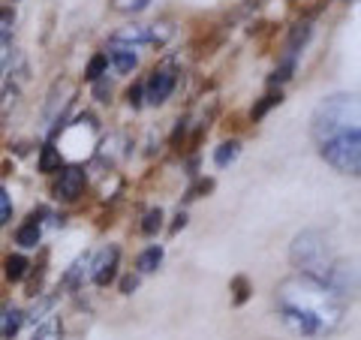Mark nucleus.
Masks as SVG:
<instances>
[{
    "instance_id": "obj_1",
    "label": "nucleus",
    "mask_w": 361,
    "mask_h": 340,
    "mask_svg": "<svg viewBox=\"0 0 361 340\" xmlns=\"http://www.w3.org/2000/svg\"><path fill=\"white\" fill-rule=\"evenodd\" d=\"M343 301L316 277L298 274L280 283L277 313L283 325L298 337L331 334L343 322Z\"/></svg>"
},
{
    "instance_id": "obj_2",
    "label": "nucleus",
    "mask_w": 361,
    "mask_h": 340,
    "mask_svg": "<svg viewBox=\"0 0 361 340\" xmlns=\"http://www.w3.org/2000/svg\"><path fill=\"white\" fill-rule=\"evenodd\" d=\"M358 123V103L355 97H346V94H337L322 99L313 111V121H310V133L316 142H329L331 135L343 133V130H353Z\"/></svg>"
},
{
    "instance_id": "obj_3",
    "label": "nucleus",
    "mask_w": 361,
    "mask_h": 340,
    "mask_svg": "<svg viewBox=\"0 0 361 340\" xmlns=\"http://www.w3.org/2000/svg\"><path fill=\"white\" fill-rule=\"evenodd\" d=\"M292 262H295L304 274L307 277H316V280H322L325 274H329V268L337 262V259L331 256V247L329 241H325V235L322 232H301L295 241H292Z\"/></svg>"
},
{
    "instance_id": "obj_4",
    "label": "nucleus",
    "mask_w": 361,
    "mask_h": 340,
    "mask_svg": "<svg viewBox=\"0 0 361 340\" xmlns=\"http://www.w3.org/2000/svg\"><path fill=\"white\" fill-rule=\"evenodd\" d=\"M319 151L337 172L358 175V169H361V133H358V127L331 135L329 142L319 145Z\"/></svg>"
},
{
    "instance_id": "obj_5",
    "label": "nucleus",
    "mask_w": 361,
    "mask_h": 340,
    "mask_svg": "<svg viewBox=\"0 0 361 340\" xmlns=\"http://www.w3.org/2000/svg\"><path fill=\"white\" fill-rule=\"evenodd\" d=\"M115 265H118V247H106L97 259H90V280L97 286H106L115 277Z\"/></svg>"
},
{
    "instance_id": "obj_6",
    "label": "nucleus",
    "mask_w": 361,
    "mask_h": 340,
    "mask_svg": "<svg viewBox=\"0 0 361 340\" xmlns=\"http://www.w3.org/2000/svg\"><path fill=\"white\" fill-rule=\"evenodd\" d=\"M82 190H85V172L78 166H70V169H63L61 172V181H58V199L63 202H75L78 196H82Z\"/></svg>"
},
{
    "instance_id": "obj_7",
    "label": "nucleus",
    "mask_w": 361,
    "mask_h": 340,
    "mask_svg": "<svg viewBox=\"0 0 361 340\" xmlns=\"http://www.w3.org/2000/svg\"><path fill=\"white\" fill-rule=\"evenodd\" d=\"M175 90V75L172 73H154L151 78H148V103L151 106H160V103H166L169 99V94Z\"/></svg>"
},
{
    "instance_id": "obj_8",
    "label": "nucleus",
    "mask_w": 361,
    "mask_h": 340,
    "mask_svg": "<svg viewBox=\"0 0 361 340\" xmlns=\"http://www.w3.org/2000/svg\"><path fill=\"white\" fill-rule=\"evenodd\" d=\"M115 42L118 45H142V42H151V30L145 25H133V28H123L121 33H115Z\"/></svg>"
},
{
    "instance_id": "obj_9",
    "label": "nucleus",
    "mask_w": 361,
    "mask_h": 340,
    "mask_svg": "<svg viewBox=\"0 0 361 340\" xmlns=\"http://www.w3.org/2000/svg\"><path fill=\"white\" fill-rule=\"evenodd\" d=\"M109 58L111 63H115V70L118 73H130L133 66H135V51L130 49V45H111V51H109Z\"/></svg>"
},
{
    "instance_id": "obj_10",
    "label": "nucleus",
    "mask_w": 361,
    "mask_h": 340,
    "mask_svg": "<svg viewBox=\"0 0 361 340\" xmlns=\"http://www.w3.org/2000/svg\"><path fill=\"white\" fill-rule=\"evenodd\" d=\"M21 322H25V313H21V310H4V313H0V337L18 334Z\"/></svg>"
},
{
    "instance_id": "obj_11",
    "label": "nucleus",
    "mask_w": 361,
    "mask_h": 340,
    "mask_svg": "<svg viewBox=\"0 0 361 340\" xmlns=\"http://www.w3.org/2000/svg\"><path fill=\"white\" fill-rule=\"evenodd\" d=\"M16 30V13L13 9H0V49H6Z\"/></svg>"
},
{
    "instance_id": "obj_12",
    "label": "nucleus",
    "mask_w": 361,
    "mask_h": 340,
    "mask_svg": "<svg viewBox=\"0 0 361 340\" xmlns=\"http://www.w3.org/2000/svg\"><path fill=\"white\" fill-rule=\"evenodd\" d=\"M61 169V151L54 145H45L39 154V172H58Z\"/></svg>"
},
{
    "instance_id": "obj_13",
    "label": "nucleus",
    "mask_w": 361,
    "mask_h": 340,
    "mask_svg": "<svg viewBox=\"0 0 361 340\" xmlns=\"http://www.w3.org/2000/svg\"><path fill=\"white\" fill-rule=\"evenodd\" d=\"M238 151H241V145H238V142H223L220 148H217V154H214V163H217L220 169H223V166H229L235 157H238Z\"/></svg>"
},
{
    "instance_id": "obj_14",
    "label": "nucleus",
    "mask_w": 361,
    "mask_h": 340,
    "mask_svg": "<svg viewBox=\"0 0 361 340\" xmlns=\"http://www.w3.org/2000/svg\"><path fill=\"white\" fill-rule=\"evenodd\" d=\"M18 244L21 247H37L39 244V223H27V226H21V229H18Z\"/></svg>"
},
{
    "instance_id": "obj_15",
    "label": "nucleus",
    "mask_w": 361,
    "mask_h": 340,
    "mask_svg": "<svg viewBox=\"0 0 361 340\" xmlns=\"http://www.w3.org/2000/svg\"><path fill=\"white\" fill-rule=\"evenodd\" d=\"M160 262H163V250L160 247H151V250H145L139 256V271H157Z\"/></svg>"
},
{
    "instance_id": "obj_16",
    "label": "nucleus",
    "mask_w": 361,
    "mask_h": 340,
    "mask_svg": "<svg viewBox=\"0 0 361 340\" xmlns=\"http://www.w3.org/2000/svg\"><path fill=\"white\" fill-rule=\"evenodd\" d=\"M27 271V259L25 256H9L6 259V277L9 280H21Z\"/></svg>"
},
{
    "instance_id": "obj_17",
    "label": "nucleus",
    "mask_w": 361,
    "mask_h": 340,
    "mask_svg": "<svg viewBox=\"0 0 361 340\" xmlns=\"http://www.w3.org/2000/svg\"><path fill=\"white\" fill-rule=\"evenodd\" d=\"M106 66H109V58H106V54H97V58L87 63L85 78H87V82H99V75L106 73Z\"/></svg>"
},
{
    "instance_id": "obj_18",
    "label": "nucleus",
    "mask_w": 361,
    "mask_h": 340,
    "mask_svg": "<svg viewBox=\"0 0 361 340\" xmlns=\"http://www.w3.org/2000/svg\"><path fill=\"white\" fill-rule=\"evenodd\" d=\"M33 340H61V322L58 320H49L45 325H39L37 334H33Z\"/></svg>"
},
{
    "instance_id": "obj_19",
    "label": "nucleus",
    "mask_w": 361,
    "mask_h": 340,
    "mask_svg": "<svg viewBox=\"0 0 361 340\" xmlns=\"http://www.w3.org/2000/svg\"><path fill=\"white\" fill-rule=\"evenodd\" d=\"M280 99H283L280 94H268V97H262V99H259V103L253 106V121L265 118V111H268V109H274V106H280Z\"/></svg>"
},
{
    "instance_id": "obj_20",
    "label": "nucleus",
    "mask_w": 361,
    "mask_h": 340,
    "mask_svg": "<svg viewBox=\"0 0 361 340\" xmlns=\"http://www.w3.org/2000/svg\"><path fill=\"white\" fill-rule=\"evenodd\" d=\"M160 226H163V211H160V208L145 214V220H142V232H145V235H154L157 229H160Z\"/></svg>"
},
{
    "instance_id": "obj_21",
    "label": "nucleus",
    "mask_w": 361,
    "mask_h": 340,
    "mask_svg": "<svg viewBox=\"0 0 361 340\" xmlns=\"http://www.w3.org/2000/svg\"><path fill=\"white\" fill-rule=\"evenodd\" d=\"M307 37H310V28L307 25H298L295 30H292V37H289V51H295L298 45L307 42Z\"/></svg>"
},
{
    "instance_id": "obj_22",
    "label": "nucleus",
    "mask_w": 361,
    "mask_h": 340,
    "mask_svg": "<svg viewBox=\"0 0 361 340\" xmlns=\"http://www.w3.org/2000/svg\"><path fill=\"white\" fill-rule=\"evenodd\" d=\"M16 99H18V87L9 85L4 94H0V115H9V103L16 106Z\"/></svg>"
},
{
    "instance_id": "obj_23",
    "label": "nucleus",
    "mask_w": 361,
    "mask_h": 340,
    "mask_svg": "<svg viewBox=\"0 0 361 340\" xmlns=\"http://www.w3.org/2000/svg\"><path fill=\"white\" fill-rule=\"evenodd\" d=\"M292 70H295V61L289 58L283 66H280V70H274V75H271L268 82H271V85H280V82H286V78H292Z\"/></svg>"
},
{
    "instance_id": "obj_24",
    "label": "nucleus",
    "mask_w": 361,
    "mask_h": 340,
    "mask_svg": "<svg viewBox=\"0 0 361 340\" xmlns=\"http://www.w3.org/2000/svg\"><path fill=\"white\" fill-rule=\"evenodd\" d=\"M151 0H115V6L121 9V13H139V9H145Z\"/></svg>"
},
{
    "instance_id": "obj_25",
    "label": "nucleus",
    "mask_w": 361,
    "mask_h": 340,
    "mask_svg": "<svg viewBox=\"0 0 361 340\" xmlns=\"http://www.w3.org/2000/svg\"><path fill=\"white\" fill-rule=\"evenodd\" d=\"M9 214H13V202H9L6 190L0 187V223H6V220H9Z\"/></svg>"
},
{
    "instance_id": "obj_26",
    "label": "nucleus",
    "mask_w": 361,
    "mask_h": 340,
    "mask_svg": "<svg viewBox=\"0 0 361 340\" xmlns=\"http://www.w3.org/2000/svg\"><path fill=\"white\" fill-rule=\"evenodd\" d=\"M51 308H54V298H45V301H39L37 308L30 310V320H33V322H37V320H42V313H45V310H51Z\"/></svg>"
},
{
    "instance_id": "obj_27",
    "label": "nucleus",
    "mask_w": 361,
    "mask_h": 340,
    "mask_svg": "<svg viewBox=\"0 0 361 340\" xmlns=\"http://www.w3.org/2000/svg\"><path fill=\"white\" fill-rule=\"evenodd\" d=\"M127 99H130L133 109H139V106H142V85H133V87L127 90Z\"/></svg>"
},
{
    "instance_id": "obj_28",
    "label": "nucleus",
    "mask_w": 361,
    "mask_h": 340,
    "mask_svg": "<svg viewBox=\"0 0 361 340\" xmlns=\"http://www.w3.org/2000/svg\"><path fill=\"white\" fill-rule=\"evenodd\" d=\"M235 292H238V296H235V301L241 304V301L247 298V280H244V277H238V280H235Z\"/></svg>"
},
{
    "instance_id": "obj_29",
    "label": "nucleus",
    "mask_w": 361,
    "mask_h": 340,
    "mask_svg": "<svg viewBox=\"0 0 361 340\" xmlns=\"http://www.w3.org/2000/svg\"><path fill=\"white\" fill-rule=\"evenodd\" d=\"M135 286H139V280H135V277H123V280H121V289L127 292V296H130V292H133Z\"/></svg>"
},
{
    "instance_id": "obj_30",
    "label": "nucleus",
    "mask_w": 361,
    "mask_h": 340,
    "mask_svg": "<svg viewBox=\"0 0 361 340\" xmlns=\"http://www.w3.org/2000/svg\"><path fill=\"white\" fill-rule=\"evenodd\" d=\"M106 94H111V85H97V97H99V99H103Z\"/></svg>"
}]
</instances>
